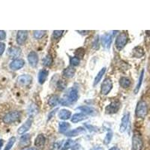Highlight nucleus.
<instances>
[{
	"mask_svg": "<svg viewBox=\"0 0 150 150\" xmlns=\"http://www.w3.org/2000/svg\"><path fill=\"white\" fill-rule=\"evenodd\" d=\"M79 98V94L77 88L72 87L68 90V92L65 94L63 97L60 99L59 103L63 106H70L72 104L77 102Z\"/></svg>",
	"mask_w": 150,
	"mask_h": 150,
	"instance_id": "nucleus-1",
	"label": "nucleus"
},
{
	"mask_svg": "<svg viewBox=\"0 0 150 150\" xmlns=\"http://www.w3.org/2000/svg\"><path fill=\"white\" fill-rule=\"evenodd\" d=\"M148 113V106L146 102L144 101H140L137 103L135 110V114L138 118H145Z\"/></svg>",
	"mask_w": 150,
	"mask_h": 150,
	"instance_id": "nucleus-2",
	"label": "nucleus"
},
{
	"mask_svg": "<svg viewBox=\"0 0 150 150\" xmlns=\"http://www.w3.org/2000/svg\"><path fill=\"white\" fill-rule=\"evenodd\" d=\"M20 116H21L20 112L17 111V110H14V111H11L6 113L2 120H3V122L5 124H11V123H14L19 120Z\"/></svg>",
	"mask_w": 150,
	"mask_h": 150,
	"instance_id": "nucleus-3",
	"label": "nucleus"
},
{
	"mask_svg": "<svg viewBox=\"0 0 150 150\" xmlns=\"http://www.w3.org/2000/svg\"><path fill=\"white\" fill-rule=\"evenodd\" d=\"M128 38L125 33H120L116 38L115 46L118 50H122L128 43Z\"/></svg>",
	"mask_w": 150,
	"mask_h": 150,
	"instance_id": "nucleus-4",
	"label": "nucleus"
},
{
	"mask_svg": "<svg viewBox=\"0 0 150 150\" xmlns=\"http://www.w3.org/2000/svg\"><path fill=\"white\" fill-rule=\"evenodd\" d=\"M142 137L141 135L137 132H135L132 137V149L133 150H141L143 148Z\"/></svg>",
	"mask_w": 150,
	"mask_h": 150,
	"instance_id": "nucleus-5",
	"label": "nucleus"
},
{
	"mask_svg": "<svg viewBox=\"0 0 150 150\" xmlns=\"http://www.w3.org/2000/svg\"><path fill=\"white\" fill-rule=\"evenodd\" d=\"M113 89V83L110 78H106L102 82V86H101V93L104 96H107L109 94L110 92Z\"/></svg>",
	"mask_w": 150,
	"mask_h": 150,
	"instance_id": "nucleus-6",
	"label": "nucleus"
},
{
	"mask_svg": "<svg viewBox=\"0 0 150 150\" xmlns=\"http://www.w3.org/2000/svg\"><path fill=\"white\" fill-rule=\"evenodd\" d=\"M32 122H33V119L32 117L26 119L25 122L17 129L18 134L19 135H24L26 132H27L32 127Z\"/></svg>",
	"mask_w": 150,
	"mask_h": 150,
	"instance_id": "nucleus-7",
	"label": "nucleus"
},
{
	"mask_svg": "<svg viewBox=\"0 0 150 150\" xmlns=\"http://www.w3.org/2000/svg\"><path fill=\"white\" fill-rule=\"evenodd\" d=\"M112 41H113V35L110 33H105L101 37V42L104 48L110 49Z\"/></svg>",
	"mask_w": 150,
	"mask_h": 150,
	"instance_id": "nucleus-8",
	"label": "nucleus"
},
{
	"mask_svg": "<svg viewBox=\"0 0 150 150\" xmlns=\"http://www.w3.org/2000/svg\"><path fill=\"white\" fill-rule=\"evenodd\" d=\"M120 108V103L119 102H113L105 107V113L107 114H113L118 112Z\"/></svg>",
	"mask_w": 150,
	"mask_h": 150,
	"instance_id": "nucleus-9",
	"label": "nucleus"
},
{
	"mask_svg": "<svg viewBox=\"0 0 150 150\" xmlns=\"http://www.w3.org/2000/svg\"><path fill=\"white\" fill-rule=\"evenodd\" d=\"M25 65V61L22 59H15L10 63L9 68L12 71H17L22 68Z\"/></svg>",
	"mask_w": 150,
	"mask_h": 150,
	"instance_id": "nucleus-10",
	"label": "nucleus"
},
{
	"mask_svg": "<svg viewBox=\"0 0 150 150\" xmlns=\"http://www.w3.org/2000/svg\"><path fill=\"white\" fill-rule=\"evenodd\" d=\"M28 38V31L26 30H20L17 32V38H16V41L17 43L19 45H23L25 44Z\"/></svg>",
	"mask_w": 150,
	"mask_h": 150,
	"instance_id": "nucleus-11",
	"label": "nucleus"
},
{
	"mask_svg": "<svg viewBox=\"0 0 150 150\" xmlns=\"http://www.w3.org/2000/svg\"><path fill=\"white\" fill-rule=\"evenodd\" d=\"M17 81L21 86H28L32 81V77L29 74H23L18 77Z\"/></svg>",
	"mask_w": 150,
	"mask_h": 150,
	"instance_id": "nucleus-12",
	"label": "nucleus"
},
{
	"mask_svg": "<svg viewBox=\"0 0 150 150\" xmlns=\"http://www.w3.org/2000/svg\"><path fill=\"white\" fill-rule=\"evenodd\" d=\"M27 59L29 65L32 67L35 68V67L37 66L38 63V53L35 51H31L28 54Z\"/></svg>",
	"mask_w": 150,
	"mask_h": 150,
	"instance_id": "nucleus-13",
	"label": "nucleus"
},
{
	"mask_svg": "<svg viewBox=\"0 0 150 150\" xmlns=\"http://www.w3.org/2000/svg\"><path fill=\"white\" fill-rule=\"evenodd\" d=\"M129 119H130V113H126L125 114H124L123 117L122 118L120 126H119V132L123 133L126 131L128 125Z\"/></svg>",
	"mask_w": 150,
	"mask_h": 150,
	"instance_id": "nucleus-14",
	"label": "nucleus"
},
{
	"mask_svg": "<svg viewBox=\"0 0 150 150\" xmlns=\"http://www.w3.org/2000/svg\"><path fill=\"white\" fill-rule=\"evenodd\" d=\"M77 110H80L82 112V113L85 114V115H92V116H95L96 115L97 113V111L95 108L92 107H89V106H86V105H83V106H80L77 108Z\"/></svg>",
	"mask_w": 150,
	"mask_h": 150,
	"instance_id": "nucleus-15",
	"label": "nucleus"
},
{
	"mask_svg": "<svg viewBox=\"0 0 150 150\" xmlns=\"http://www.w3.org/2000/svg\"><path fill=\"white\" fill-rule=\"evenodd\" d=\"M46 142V138L43 134H40L35 140V146L38 149H43Z\"/></svg>",
	"mask_w": 150,
	"mask_h": 150,
	"instance_id": "nucleus-16",
	"label": "nucleus"
},
{
	"mask_svg": "<svg viewBox=\"0 0 150 150\" xmlns=\"http://www.w3.org/2000/svg\"><path fill=\"white\" fill-rule=\"evenodd\" d=\"M8 53L11 58H17L21 54V49L18 47H11L8 49Z\"/></svg>",
	"mask_w": 150,
	"mask_h": 150,
	"instance_id": "nucleus-17",
	"label": "nucleus"
},
{
	"mask_svg": "<svg viewBox=\"0 0 150 150\" xmlns=\"http://www.w3.org/2000/svg\"><path fill=\"white\" fill-rule=\"evenodd\" d=\"M86 132V129H84L82 127H79V128H77L74 129V130H71V131H68L66 133V136L67 137H76L78 135H81V134H83V133Z\"/></svg>",
	"mask_w": 150,
	"mask_h": 150,
	"instance_id": "nucleus-18",
	"label": "nucleus"
},
{
	"mask_svg": "<svg viewBox=\"0 0 150 150\" xmlns=\"http://www.w3.org/2000/svg\"><path fill=\"white\" fill-rule=\"evenodd\" d=\"M48 71L46 69H42L39 71L38 75V81L40 84H44L47 80V76H48Z\"/></svg>",
	"mask_w": 150,
	"mask_h": 150,
	"instance_id": "nucleus-19",
	"label": "nucleus"
},
{
	"mask_svg": "<svg viewBox=\"0 0 150 150\" xmlns=\"http://www.w3.org/2000/svg\"><path fill=\"white\" fill-rule=\"evenodd\" d=\"M58 116L62 120H67V119H70L71 116V112L66 109L61 110L59 112Z\"/></svg>",
	"mask_w": 150,
	"mask_h": 150,
	"instance_id": "nucleus-20",
	"label": "nucleus"
},
{
	"mask_svg": "<svg viewBox=\"0 0 150 150\" xmlns=\"http://www.w3.org/2000/svg\"><path fill=\"white\" fill-rule=\"evenodd\" d=\"M86 119H87V117L85 114L82 113H77L74 114V116L71 117V122L74 123H77L83 121Z\"/></svg>",
	"mask_w": 150,
	"mask_h": 150,
	"instance_id": "nucleus-21",
	"label": "nucleus"
},
{
	"mask_svg": "<svg viewBox=\"0 0 150 150\" xmlns=\"http://www.w3.org/2000/svg\"><path fill=\"white\" fill-rule=\"evenodd\" d=\"M75 72H76V70L74 69V67H67V68H65L64 71H63V76L67 78H71L74 76Z\"/></svg>",
	"mask_w": 150,
	"mask_h": 150,
	"instance_id": "nucleus-22",
	"label": "nucleus"
},
{
	"mask_svg": "<svg viewBox=\"0 0 150 150\" xmlns=\"http://www.w3.org/2000/svg\"><path fill=\"white\" fill-rule=\"evenodd\" d=\"M131 80L128 77H122L119 79V85L123 88V89H127L131 86Z\"/></svg>",
	"mask_w": 150,
	"mask_h": 150,
	"instance_id": "nucleus-23",
	"label": "nucleus"
},
{
	"mask_svg": "<svg viewBox=\"0 0 150 150\" xmlns=\"http://www.w3.org/2000/svg\"><path fill=\"white\" fill-rule=\"evenodd\" d=\"M106 72V68L105 67H104V68H102L101 70L99 71V72L98 73L97 75L96 76V77H95V80H94V86H96V85H98V83L102 80V77H103V76L104 75V74H105Z\"/></svg>",
	"mask_w": 150,
	"mask_h": 150,
	"instance_id": "nucleus-24",
	"label": "nucleus"
},
{
	"mask_svg": "<svg viewBox=\"0 0 150 150\" xmlns=\"http://www.w3.org/2000/svg\"><path fill=\"white\" fill-rule=\"evenodd\" d=\"M30 141H31V136L29 134H26V135H23L21 137V138L20 140V146H27L30 143Z\"/></svg>",
	"mask_w": 150,
	"mask_h": 150,
	"instance_id": "nucleus-25",
	"label": "nucleus"
},
{
	"mask_svg": "<svg viewBox=\"0 0 150 150\" xmlns=\"http://www.w3.org/2000/svg\"><path fill=\"white\" fill-rule=\"evenodd\" d=\"M69 128H70L69 123L65 122H62L59 125V131L62 133V134H65V133L68 132Z\"/></svg>",
	"mask_w": 150,
	"mask_h": 150,
	"instance_id": "nucleus-26",
	"label": "nucleus"
},
{
	"mask_svg": "<svg viewBox=\"0 0 150 150\" xmlns=\"http://www.w3.org/2000/svg\"><path fill=\"white\" fill-rule=\"evenodd\" d=\"M60 102V99H59V98L58 96H51L50 97L48 100V104L50 105V107H54L58 105V104Z\"/></svg>",
	"mask_w": 150,
	"mask_h": 150,
	"instance_id": "nucleus-27",
	"label": "nucleus"
},
{
	"mask_svg": "<svg viewBox=\"0 0 150 150\" xmlns=\"http://www.w3.org/2000/svg\"><path fill=\"white\" fill-rule=\"evenodd\" d=\"M143 77H144V70L143 69L142 71H141V74H140V77H139L138 83H137L136 87H135V90H134V92H135V94H137V93H138L139 91H140V89H141V86H142V83H143Z\"/></svg>",
	"mask_w": 150,
	"mask_h": 150,
	"instance_id": "nucleus-28",
	"label": "nucleus"
},
{
	"mask_svg": "<svg viewBox=\"0 0 150 150\" xmlns=\"http://www.w3.org/2000/svg\"><path fill=\"white\" fill-rule=\"evenodd\" d=\"M53 57H51L50 54L46 55V57L42 59V63H43V65L44 66L46 67H49L50 66L52 63H53Z\"/></svg>",
	"mask_w": 150,
	"mask_h": 150,
	"instance_id": "nucleus-29",
	"label": "nucleus"
},
{
	"mask_svg": "<svg viewBox=\"0 0 150 150\" xmlns=\"http://www.w3.org/2000/svg\"><path fill=\"white\" fill-rule=\"evenodd\" d=\"M113 131L111 130H109L107 131V135H106L104 139V145H108L111 142L112 138H113Z\"/></svg>",
	"mask_w": 150,
	"mask_h": 150,
	"instance_id": "nucleus-30",
	"label": "nucleus"
},
{
	"mask_svg": "<svg viewBox=\"0 0 150 150\" xmlns=\"http://www.w3.org/2000/svg\"><path fill=\"white\" fill-rule=\"evenodd\" d=\"M74 141L72 140H68L64 143L63 146H62L61 150H68V149H70L71 147H73L74 146Z\"/></svg>",
	"mask_w": 150,
	"mask_h": 150,
	"instance_id": "nucleus-31",
	"label": "nucleus"
},
{
	"mask_svg": "<svg viewBox=\"0 0 150 150\" xmlns=\"http://www.w3.org/2000/svg\"><path fill=\"white\" fill-rule=\"evenodd\" d=\"M16 142V137H11V138L8 140L7 144H6L5 148L4 149V150H11V148L13 147L14 144Z\"/></svg>",
	"mask_w": 150,
	"mask_h": 150,
	"instance_id": "nucleus-32",
	"label": "nucleus"
},
{
	"mask_svg": "<svg viewBox=\"0 0 150 150\" xmlns=\"http://www.w3.org/2000/svg\"><path fill=\"white\" fill-rule=\"evenodd\" d=\"M133 53H134V56L135 57H137V58H141L143 55V50L141 47H137L133 50Z\"/></svg>",
	"mask_w": 150,
	"mask_h": 150,
	"instance_id": "nucleus-33",
	"label": "nucleus"
},
{
	"mask_svg": "<svg viewBox=\"0 0 150 150\" xmlns=\"http://www.w3.org/2000/svg\"><path fill=\"white\" fill-rule=\"evenodd\" d=\"M80 59L77 57H70V64L72 67L77 66L80 65Z\"/></svg>",
	"mask_w": 150,
	"mask_h": 150,
	"instance_id": "nucleus-34",
	"label": "nucleus"
},
{
	"mask_svg": "<svg viewBox=\"0 0 150 150\" xmlns=\"http://www.w3.org/2000/svg\"><path fill=\"white\" fill-rule=\"evenodd\" d=\"M46 33V31H41V30H35L33 32V36L36 39H41L44 37Z\"/></svg>",
	"mask_w": 150,
	"mask_h": 150,
	"instance_id": "nucleus-35",
	"label": "nucleus"
},
{
	"mask_svg": "<svg viewBox=\"0 0 150 150\" xmlns=\"http://www.w3.org/2000/svg\"><path fill=\"white\" fill-rule=\"evenodd\" d=\"M63 32H64L63 30H55V31H53V38H54L55 39L59 38L63 35Z\"/></svg>",
	"mask_w": 150,
	"mask_h": 150,
	"instance_id": "nucleus-36",
	"label": "nucleus"
},
{
	"mask_svg": "<svg viewBox=\"0 0 150 150\" xmlns=\"http://www.w3.org/2000/svg\"><path fill=\"white\" fill-rule=\"evenodd\" d=\"M57 87L59 90H63L66 87V83L64 82V80H59L57 83Z\"/></svg>",
	"mask_w": 150,
	"mask_h": 150,
	"instance_id": "nucleus-37",
	"label": "nucleus"
},
{
	"mask_svg": "<svg viewBox=\"0 0 150 150\" xmlns=\"http://www.w3.org/2000/svg\"><path fill=\"white\" fill-rule=\"evenodd\" d=\"M92 47H93L94 49H96V50L99 48V38H98V36H97V37L95 38V40H94Z\"/></svg>",
	"mask_w": 150,
	"mask_h": 150,
	"instance_id": "nucleus-38",
	"label": "nucleus"
},
{
	"mask_svg": "<svg viewBox=\"0 0 150 150\" xmlns=\"http://www.w3.org/2000/svg\"><path fill=\"white\" fill-rule=\"evenodd\" d=\"M86 128H87L89 131H98L97 128H96V126H94V125H89V124H86Z\"/></svg>",
	"mask_w": 150,
	"mask_h": 150,
	"instance_id": "nucleus-39",
	"label": "nucleus"
},
{
	"mask_svg": "<svg viewBox=\"0 0 150 150\" xmlns=\"http://www.w3.org/2000/svg\"><path fill=\"white\" fill-rule=\"evenodd\" d=\"M5 50V44L0 42V56L4 53Z\"/></svg>",
	"mask_w": 150,
	"mask_h": 150,
	"instance_id": "nucleus-40",
	"label": "nucleus"
},
{
	"mask_svg": "<svg viewBox=\"0 0 150 150\" xmlns=\"http://www.w3.org/2000/svg\"><path fill=\"white\" fill-rule=\"evenodd\" d=\"M6 38V32L3 30H0V41L5 40Z\"/></svg>",
	"mask_w": 150,
	"mask_h": 150,
	"instance_id": "nucleus-41",
	"label": "nucleus"
},
{
	"mask_svg": "<svg viewBox=\"0 0 150 150\" xmlns=\"http://www.w3.org/2000/svg\"><path fill=\"white\" fill-rule=\"evenodd\" d=\"M57 110H58V108H57V109L54 110H53V111L51 112V113H50V114H49V116H48V120L49 119H51L52 118H53V116H54V114L56 113V112H57Z\"/></svg>",
	"mask_w": 150,
	"mask_h": 150,
	"instance_id": "nucleus-42",
	"label": "nucleus"
},
{
	"mask_svg": "<svg viewBox=\"0 0 150 150\" xmlns=\"http://www.w3.org/2000/svg\"><path fill=\"white\" fill-rule=\"evenodd\" d=\"M71 150H81V146L79 144H75L72 147Z\"/></svg>",
	"mask_w": 150,
	"mask_h": 150,
	"instance_id": "nucleus-43",
	"label": "nucleus"
},
{
	"mask_svg": "<svg viewBox=\"0 0 150 150\" xmlns=\"http://www.w3.org/2000/svg\"><path fill=\"white\" fill-rule=\"evenodd\" d=\"M90 150H104V149L102 147H101V146H96V147L91 149Z\"/></svg>",
	"mask_w": 150,
	"mask_h": 150,
	"instance_id": "nucleus-44",
	"label": "nucleus"
},
{
	"mask_svg": "<svg viewBox=\"0 0 150 150\" xmlns=\"http://www.w3.org/2000/svg\"><path fill=\"white\" fill-rule=\"evenodd\" d=\"M20 150H37L34 147H27V148H23L21 149Z\"/></svg>",
	"mask_w": 150,
	"mask_h": 150,
	"instance_id": "nucleus-45",
	"label": "nucleus"
},
{
	"mask_svg": "<svg viewBox=\"0 0 150 150\" xmlns=\"http://www.w3.org/2000/svg\"><path fill=\"white\" fill-rule=\"evenodd\" d=\"M77 32H79V33L82 34V35H86V34H88L89 32V31H77Z\"/></svg>",
	"mask_w": 150,
	"mask_h": 150,
	"instance_id": "nucleus-46",
	"label": "nucleus"
},
{
	"mask_svg": "<svg viewBox=\"0 0 150 150\" xmlns=\"http://www.w3.org/2000/svg\"><path fill=\"white\" fill-rule=\"evenodd\" d=\"M3 144H4V141L1 139V140H0V149H1V148L2 147Z\"/></svg>",
	"mask_w": 150,
	"mask_h": 150,
	"instance_id": "nucleus-47",
	"label": "nucleus"
},
{
	"mask_svg": "<svg viewBox=\"0 0 150 150\" xmlns=\"http://www.w3.org/2000/svg\"><path fill=\"white\" fill-rule=\"evenodd\" d=\"M145 32H146V34L148 35V36H150V30H146Z\"/></svg>",
	"mask_w": 150,
	"mask_h": 150,
	"instance_id": "nucleus-48",
	"label": "nucleus"
},
{
	"mask_svg": "<svg viewBox=\"0 0 150 150\" xmlns=\"http://www.w3.org/2000/svg\"><path fill=\"white\" fill-rule=\"evenodd\" d=\"M108 150H117V149H116V146H113V147H112V148H110V149H108Z\"/></svg>",
	"mask_w": 150,
	"mask_h": 150,
	"instance_id": "nucleus-49",
	"label": "nucleus"
}]
</instances>
